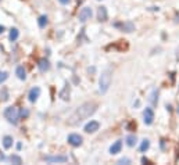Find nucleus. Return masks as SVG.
Here are the masks:
<instances>
[{
	"mask_svg": "<svg viewBox=\"0 0 179 165\" xmlns=\"http://www.w3.org/2000/svg\"><path fill=\"white\" fill-rule=\"evenodd\" d=\"M133 128H136V123H133V122L128 123V129H133Z\"/></svg>",
	"mask_w": 179,
	"mask_h": 165,
	"instance_id": "obj_27",
	"label": "nucleus"
},
{
	"mask_svg": "<svg viewBox=\"0 0 179 165\" xmlns=\"http://www.w3.org/2000/svg\"><path fill=\"white\" fill-rule=\"evenodd\" d=\"M111 79H112V71L111 68H106L101 72L100 78H99V90L100 93L104 94L111 86Z\"/></svg>",
	"mask_w": 179,
	"mask_h": 165,
	"instance_id": "obj_2",
	"label": "nucleus"
},
{
	"mask_svg": "<svg viewBox=\"0 0 179 165\" xmlns=\"http://www.w3.org/2000/svg\"><path fill=\"white\" fill-rule=\"evenodd\" d=\"M4 118H6L7 121H9L10 123H13V125H17L20 121V112L15 107H7L6 110H4Z\"/></svg>",
	"mask_w": 179,
	"mask_h": 165,
	"instance_id": "obj_3",
	"label": "nucleus"
},
{
	"mask_svg": "<svg viewBox=\"0 0 179 165\" xmlns=\"http://www.w3.org/2000/svg\"><path fill=\"white\" fill-rule=\"evenodd\" d=\"M45 160L47 162H67L68 157H65V156H45Z\"/></svg>",
	"mask_w": 179,
	"mask_h": 165,
	"instance_id": "obj_8",
	"label": "nucleus"
},
{
	"mask_svg": "<svg viewBox=\"0 0 179 165\" xmlns=\"http://www.w3.org/2000/svg\"><path fill=\"white\" fill-rule=\"evenodd\" d=\"M58 2H60L61 4H68L70 3V0H58Z\"/></svg>",
	"mask_w": 179,
	"mask_h": 165,
	"instance_id": "obj_29",
	"label": "nucleus"
},
{
	"mask_svg": "<svg viewBox=\"0 0 179 165\" xmlns=\"http://www.w3.org/2000/svg\"><path fill=\"white\" fill-rule=\"evenodd\" d=\"M0 99L4 100V101H6V100H9V93H7L6 89H3L2 92H0Z\"/></svg>",
	"mask_w": 179,
	"mask_h": 165,
	"instance_id": "obj_23",
	"label": "nucleus"
},
{
	"mask_svg": "<svg viewBox=\"0 0 179 165\" xmlns=\"http://www.w3.org/2000/svg\"><path fill=\"white\" fill-rule=\"evenodd\" d=\"M79 21L81 22H86L88 20L92 18V9L90 7H83L81 11H79Z\"/></svg>",
	"mask_w": 179,
	"mask_h": 165,
	"instance_id": "obj_4",
	"label": "nucleus"
},
{
	"mask_svg": "<svg viewBox=\"0 0 179 165\" xmlns=\"http://www.w3.org/2000/svg\"><path fill=\"white\" fill-rule=\"evenodd\" d=\"M143 118H144V123L146 125H152L153 121H154V112H153L152 108H146L144 112H143Z\"/></svg>",
	"mask_w": 179,
	"mask_h": 165,
	"instance_id": "obj_6",
	"label": "nucleus"
},
{
	"mask_svg": "<svg viewBox=\"0 0 179 165\" xmlns=\"http://www.w3.org/2000/svg\"><path fill=\"white\" fill-rule=\"evenodd\" d=\"M100 128V123L97 122V121H90L89 123L85 125V132L86 133H94L96 130H99Z\"/></svg>",
	"mask_w": 179,
	"mask_h": 165,
	"instance_id": "obj_7",
	"label": "nucleus"
},
{
	"mask_svg": "<svg viewBox=\"0 0 179 165\" xmlns=\"http://www.w3.org/2000/svg\"><path fill=\"white\" fill-rule=\"evenodd\" d=\"M15 75L18 76V79H21V81H25V78H27V72H25V68L24 67H17V69H15Z\"/></svg>",
	"mask_w": 179,
	"mask_h": 165,
	"instance_id": "obj_14",
	"label": "nucleus"
},
{
	"mask_svg": "<svg viewBox=\"0 0 179 165\" xmlns=\"http://www.w3.org/2000/svg\"><path fill=\"white\" fill-rule=\"evenodd\" d=\"M96 107L97 105L94 104V103H85V104L79 105L75 110V112L70 117L68 125H78V123H81L82 121L88 119V118L96 111Z\"/></svg>",
	"mask_w": 179,
	"mask_h": 165,
	"instance_id": "obj_1",
	"label": "nucleus"
},
{
	"mask_svg": "<svg viewBox=\"0 0 179 165\" xmlns=\"http://www.w3.org/2000/svg\"><path fill=\"white\" fill-rule=\"evenodd\" d=\"M7 78H9V74H7V72H4V71H3V72L0 71V85L3 83V82L6 81Z\"/></svg>",
	"mask_w": 179,
	"mask_h": 165,
	"instance_id": "obj_24",
	"label": "nucleus"
},
{
	"mask_svg": "<svg viewBox=\"0 0 179 165\" xmlns=\"http://www.w3.org/2000/svg\"><path fill=\"white\" fill-rule=\"evenodd\" d=\"M157 96H158V92L157 90H153V93L150 94V101H152V104H157Z\"/></svg>",
	"mask_w": 179,
	"mask_h": 165,
	"instance_id": "obj_21",
	"label": "nucleus"
},
{
	"mask_svg": "<svg viewBox=\"0 0 179 165\" xmlns=\"http://www.w3.org/2000/svg\"><path fill=\"white\" fill-rule=\"evenodd\" d=\"M3 31H4V27L3 25H0V33H3Z\"/></svg>",
	"mask_w": 179,
	"mask_h": 165,
	"instance_id": "obj_30",
	"label": "nucleus"
},
{
	"mask_svg": "<svg viewBox=\"0 0 179 165\" xmlns=\"http://www.w3.org/2000/svg\"><path fill=\"white\" fill-rule=\"evenodd\" d=\"M38 68H39L42 72L49 71V69H50V63H49V60H46V58H40V60L38 61Z\"/></svg>",
	"mask_w": 179,
	"mask_h": 165,
	"instance_id": "obj_10",
	"label": "nucleus"
},
{
	"mask_svg": "<svg viewBox=\"0 0 179 165\" xmlns=\"http://www.w3.org/2000/svg\"><path fill=\"white\" fill-rule=\"evenodd\" d=\"M149 147H150V141L147 140V139H144V140L142 141V144H140V151H142V153H144V151L147 150Z\"/></svg>",
	"mask_w": 179,
	"mask_h": 165,
	"instance_id": "obj_20",
	"label": "nucleus"
},
{
	"mask_svg": "<svg viewBox=\"0 0 179 165\" xmlns=\"http://www.w3.org/2000/svg\"><path fill=\"white\" fill-rule=\"evenodd\" d=\"M97 18L99 21H107V9L106 7H99L97 9Z\"/></svg>",
	"mask_w": 179,
	"mask_h": 165,
	"instance_id": "obj_12",
	"label": "nucleus"
},
{
	"mask_svg": "<svg viewBox=\"0 0 179 165\" xmlns=\"http://www.w3.org/2000/svg\"><path fill=\"white\" fill-rule=\"evenodd\" d=\"M129 162H131V160L129 158H121L118 161V164H129Z\"/></svg>",
	"mask_w": 179,
	"mask_h": 165,
	"instance_id": "obj_26",
	"label": "nucleus"
},
{
	"mask_svg": "<svg viewBox=\"0 0 179 165\" xmlns=\"http://www.w3.org/2000/svg\"><path fill=\"white\" fill-rule=\"evenodd\" d=\"M10 161H11L13 164H17V165H20V164H21V162H22V160L18 156H11V157H10Z\"/></svg>",
	"mask_w": 179,
	"mask_h": 165,
	"instance_id": "obj_22",
	"label": "nucleus"
},
{
	"mask_svg": "<svg viewBox=\"0 0 179 165\" xmlns=\"http://www.w3.org/2000/svg\"><path fill=\"white\" fill-rule=\"evenodd\" d=\"M18 29L17 28H11V31H10V35H9V38H10V40L11 42H14V40H17L18 39Z\"/></svg>",
	"mask_w": 179,
	"mask_h": 165,
	"instance_id": "obj_16",
	"label": "nucleus"
},
{
	"mask_svg": "<svg viewBox=\"0 0 179 165\" xmlns=\"http://www.w3.org/2000/svg\"><path fill=\"white\" fill-rule=\"evenodd\" d=\"M178 114H179V105H178Z\"/></svg>",
	"mask_w": 179,
	"mask_h": 165,
	"instance_id": "obj_31",
	"label": "nucleus"
},
{
	"mask_svg": "<svg viewBox=\"0 0 179 165\" xmlns=\"http://www.w3.org/2000/svg\"><path fill=\"white\" fill-rule=\"evenodd\" d=\"M135 143H136V136L135 135H129L126 138V144L129 146V147H133Z\"/></svg>",
	"mask_w": 179,
	"mask_h": 165,
	"instance_id": "obj_18",
	"label": "nucleus"
},
{
	"mask_svg": "<svg viewBox=\"0 0 179 165\" xmlns=\"http://www.w3.org/2000/svg\"><path fill=\"white\" fill-rule=\"evenodd\" d=\"M39 94H40V89L38 86H35V87H32L31 89V92H29V101L31 103H35L38 100V97H39Z\"/></svg>",
	"mask_w": 179,
	"mask_h": 165,
	"instance_id": "obj_9",
	"label": "nucleus"
},
{
	"mask_svg": "<svg viewBox=\"0 0 179 165\" xmlns=\"http://www.w3.org/2000/svg\"><path fill=\"white\" fill-rule=\"evenodd\" d=\"M28 115H29V111H28L27 108H22L21 111H20V117H22V118H27Z\"/></svg>",
	"mask_w": 179,
	"mask_h": 165,
	"instance_id": "obj_25",
	"label": "nucleus"
},
{
	"mask_svg": "<svg viewBox=\"0 0 179 165\" xmlns=\"http://www.w3.org/2000/svg\"><path fill=\"white\" fill-rule=\"evenodd\" d=\"M82 141H83L82 136L76 135V133H72V135L68 136V143H70L71 146H74V147H79V146L82 144Z\"/></svg>",
	"mask_w": 179,
	"mask_h": 165,
	"instance_id": "obj_5",
	"label": "nucleus"
},
{
	"mask_svg": "<svg viewBox=\"0 0 179 165\" xmlns=\"http://www.w3.org/2000/svg\"><path fill=\"white\" fill-rule=\"evenodd\" d=\"M115 27H121V29L125 31V32H132V31H135V25L132 24L131 21L124 22V24H115Z\"/></svg>",
	"mask_w": 179,
	"mask_h": 165,
	"instance_id": "obj_11",
	"label": "nucleus"
},
{
	"mask_svg": "<svg viewBox=\"0 0 179 165\" xmlns=\"http://www.w3.org/2000/svg\"><path fill=\"white\" fill-rule=\"evenodd\" d=\"M38 24H39L40 28H45L47 25V17L46 15H40L39 20H38Z\"/></svg>",
	"mask_w": 179,
	"mask_h": 165,
	"instance_id": "obj_19",
	"label": "nucleus"
},
{
	"mask_svg": "<svg viewBox=\"0 0 179 165\" xmlns=\"http://www.w3.org/2000/svg\"><path fill=\"white\" fill-rule=\"evenodd\" d=\"M142 162H143V164H152V162H150V160H147L146 157H143V158H142Z\"/></svg>",
	"mask_w": 179,
	"mask_h": 165,
	"instance_id": "obj_28",
	"label": "nucleus"
},
{
	"mask_svg": "<svg viewBox=\"0 0 179 165\" xmlns=\"http://www.w3.org/2000/svg\"><path fill=\"white\" fill-rule=\"evenodd\" d=\"M13 146V138L11 136H4L3 138V147L4 148H10Z\"/></svg>",
	"mask_w": 179,
	"mask_h": 165,
	"instance_id": "obj_17",
	"label": "nucleus"
},
{
	"mask_svg": "<svg viewBox=\"0 0 179 165\" xmlns=\"http://www.w3.org/2000/svg\"><path fill=\"white\" fill-rule=\"evenodd\" d=\"M60 97L63 100H68V99H70V86H68V85H65V87H64V89L60 92Z\"/></svg>",
	"mask_w": 179,
	"mask_h": 165,
	"instance_id": "obj_15",
	"label": "nucleus"
},
{
	"mask_svg": "<svg viewBox=\"0 0 179 165\" xmlns=\"http://www.w3.org/2000/svg\"><path fill=\"white\" fill-rule=\"evenodd\" d=\"M121 147H122V141L121 140H117L115 143H114L111 147H110V153H111V154L119 153V151H121Z\"/></svg>",
	"mask_w": 179,
	"mask_h": 165,
	"instance_id": "obj_13",
	"label": "nucleus"
}]
</instances>
